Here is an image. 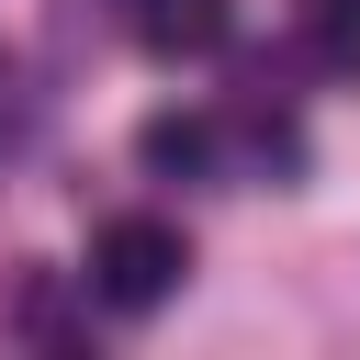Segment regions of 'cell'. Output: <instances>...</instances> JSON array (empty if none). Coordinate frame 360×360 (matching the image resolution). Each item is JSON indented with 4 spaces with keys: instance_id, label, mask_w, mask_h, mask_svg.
<instances>
[{
    "instance_id": "cell-3",
    "label": "cell",
    "mask_w": 360,
    "mask_h": 360,
    "mask_svg": "<svg viewBox=\"0 0 360 360\" xmlns=\"http://www.w3.org/2000/svg\"><path fill=\"white\" fill-rule=\"evenodd\" d=\"M146 158H158V169H202V158H214V135H202V124H180V112H158V124H146Z\"/></svg>"
},
{
    "instance_id": "cell-2",
    "label": "cell",
    "mask_w": 360,
    "mask_h": 360,
    "mask_svg": "<svg viewBox=\"0 0 360 360\" xmlns=\"http://www.w3.org/2000/svg\"><path fill=\"white\" fill-rule=\"evenodd\" d=\"M146 56H214L225 45V0H124Z\"/></svg>"
},
{
    "instance_id": "cell-4",
    "label": "cell",
    "mask_w": 360,
    "mask_h": 360,
    "mask_svg": "<svg viewBox=\"0 0 360 360\" xmlns=\"http://www.w3.org/2000/svg\"><path fill=\"white\" fill-rule=\"evenodd\" d=\"M0 146H11V56H0Z\"/></svg>"
},
{
    "instance_id": "cell-1",
    "label": "cell",
    "mask_w": 360,
    "mask_h": 360,
    "mask_svg": "<svg viewBox=\"0 0 360 360\" xmlns=\"http://www.w3.org/2000/svg\"><path fill=\"white\" fill-rule=\"evenodd\" d=\"M180 270H191V248H180V225H158V214H112V225L90 236V292H101L112 315H158V304L180 292Z\"/></svg>"
}]
</instances>
